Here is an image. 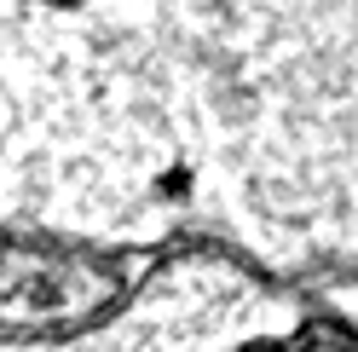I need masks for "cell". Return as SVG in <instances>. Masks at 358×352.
<instances>
[{"label":"cell","instance_id":"obj_1","mask_svg":"<svg viewBox=\"0 0 358 352\" xmlns=\"http://www.w3.org/2000/svg\"><path fill=\"white\" fill-rule=\"evenodd\" d=\"M0 352H352V335L301 283L191 249L110 318L64 335H0Z\"/></svg>","mask_w":358,"mask_h":352}]
</instances>
